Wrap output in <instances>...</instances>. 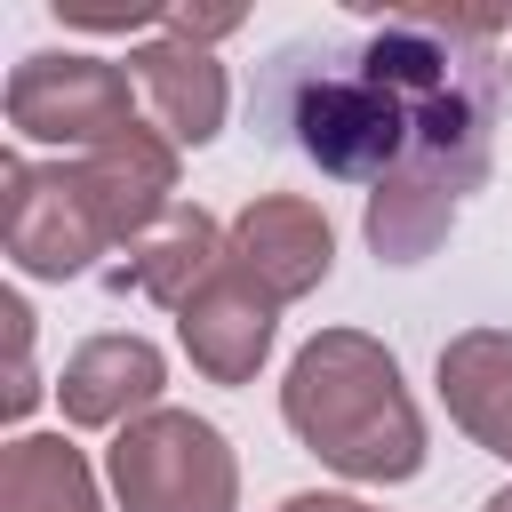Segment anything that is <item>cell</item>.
I'll return each mask as SVG.
<instances>
[{
    "label": "cell",
    "mask_w": 512,
    "mask_h": 512,
    "mask_svg": "<svg viewBox=\"0 0 512 512\" xmlns=\"http://www.w3.org/2000/svg\"><path fill=\"white\" fill-rule=\"evenodd\" d=\"M360 40H296L272 56V128L336 184H368V248L384 264H424L464 192H480L496 152V112L512 72L496 40L512 8H368Z\"/></svg>",
    "instance_id": "6da1fadb"
},
{
    "label": "cell",
    "mask_w": 512,
    "mask_h": 512,
    "mask_svg": "<svg viewBox=\"0 0 512 512\" xmlns=\"http://www.w3.org/2000/svg\"><path fill=\"white\" fill-rule=\"evenodd\" d=\"M288 432L360 488H400L424 472V416L400 384V360L368 328H320L280 376Z\"/></svg>",
    "instance_id": "7a4b0ae2"
},
{
    "label": "cell",
    "mask_w": 512,
    "mask_h": 512,
    "mask_svg": "<svg viewBox=\"0 0 512 512\" xmlns=\"http://www.w3.org/2000/svg\"><path fill=\"white\" fill-rule=\"evenodd\" d=\"M120 512H240V456L192 408H152L104 448Z\"/></svg>",
    "instance_id": "3957f363"
},
{
    "label": "cell",
    "mask_w": 512,
    "mask_h": 512,
    "mask_svg": "<svg viewBox=\"0 0 512 512\" xmlns=\"http://www.w3.org/2000/svg\"><path fill=\"white\" fill-rule=\"evenodd\" d=\"M136 104H144V96H136L128 64H112V56H72V48L24 56V64L8 72V88H0L8 128H16L24 144H56L64 160L128 136V128H136Z\"/></svg>",
    "instance_id": "277c9868"
},
{
    "label": "cell",
    "mask_w": 512,
    "mask_h": 512,
    "mask_svg": "<svg viewBox=\"0 0 512 512\" xmlns=\"http://www.w3.org/2000/svg\"><path fill=\"white\" fill-rule=\"evenodd\" d=\"M0 248L32 280H80L112 240L96 232V216H88V200H80L64 160L32 168L24 152H8L0 160Z\"/></svg>",
    "instance_id": "5b68a950"
},
{
    "label": "cell",
    "mask_w": 512,
    "mask_h": 512,
    "mask_svg": "<svg viewBox=\"0 0 512 512\" xmlns=\"http://www.w3.org/2000/svg\"><path fill=\"white\" fill-rule=\"evenodd\" d=\"M64 168H72V184H80V200L112 248H136L176 208V144L152 120H136L128 136H112L96 152H72Z\"/></svg>",
    "instance_id": "8992f818"
},
{
    "label": "cell",
    "mask_w": 512,
    "mask_h": 512,
    "mask_svg": "<svg viewBox=\"0 0 512 512\" xmlns=\"http://www.w3.org/2000/svg\"><path fill=\"white\" fill-rule=\"evenodd\" d=\"M224 256H232L272 304H296V296H312V288L328 280V264H336V224H328V208L304 200V192H256V200L232 216Z\"/></svg>",
    "instance_id": "52a82bcc"
},
{
    "label": "cell",
    "mask_w": 512,
    "mask_h": 512,
    "mask_svg": "<svg viewBox=\"0 0 512 512\" xmlns=\"http://www.w3.org/2000/svg\"><path fill=\"white\" fill-rule=\"evenodd\" d=\"M160 392H168L160 344H152V336H120V328L72 344V352H64V376H56V408H64V424H80V432H128L136 416L160 408Z\"/></svg>",
    "instance_id": "ba28073f"
},
{
    "label": "cell",
    "mask_w": 512,
    "mask_h": 512,
    "mask_svg": "<svg viewBox=\"0 0 512 512\" xmlns=\"http://www.w3.org/2000/svg\"><path fill=\"white\" fill-rule=\"evenodd\" d=\"M176 336H184V360L208 376V384H248L280 336V304L224 256V272L176 312Z\"/></svg>",
    "instance_id": "9c48e42d"
},
{
    "label": "cell",
    "mask_w": 512,
    "mask_h": 512,
    "mask_svg": "<svg viewBox=\"0 0 512 512\" xmlns=\"http://www.w3.org/2000/svg\"><path fill=\"white\" fill-rule=\"evenodd\" d=\"M128 80H136V96H144V112H152V128L184 152H200V144H216L224 136V112H232V80H224V64L208 56V48H192V40H136L128 56Z\"/></svg>",
    "instance_id": "30bf717a"
},
{
    "label": "cell",
    "mask_w": 512,
    "mask_h": 512,
    "mask_svg": "<svg viewBox=\"0 0 512 512\" xmlns=\"http://www.w3.org/2000/svg\"><path fill=\"white\" fill-rule=\"evenodd\" d=\"M440 408L472 448L512 464V328H464L440 344Z\"/></svg>",
    "instance_id": "8fae6325"
},
{
    "label": "cell",
    "mask_w": 512,
    "mask_h": 512,
    "mask_svg": "<svg viewBox=\"0 0 512 512\" xmlns=\"http://www.w3.org/2000/svg\"><path fill=\"white\" fill-rule=\"evenodd\" d=\"M224 224L200 208V200H176L128 256H120V272H112V288H136V296H152V304H168V312H184L216 272H224Z\"/></svg>",
    "instance_id": "7c38bea8"
},
{
    "label": "cell",
    "mask_w": 512,
    "mask_h": 512,
    "mask_svg": "<svg viewBox=\"0 0 512 512\" xmlns=\"http://www.w3.org/2000/svg\"><path fill=\"white\" fill-rule=\"evenodd\" d=\"M0 512H104V488L64 432H16L0 448Z\"/></svg>",
    "instance_id": "4fadbf2b"
},
{
    "label": "cell",
    "mask_w": 512,
    "mask_h": 512,
    "mask_svg": "<svg viewBox=\"0 0 512 512\" xmlns=\"http://www.w3.org/2000/svg\"><path fill=\"white\" fill-rule=\"evenodd\" d=\"M0 320H8V392H0V408L24 416V408L40 400V376H32V312H24V296H0Z\"/></svg>",
    "instance_id": "5bb4252c"
},
{
    "label": "cell",
    "mask_w": 512,
    "mask_h": 512,
    "mask_svg": "<svg viewBox=\"0 0 512 512\" xmlns=\"http://www.w3.org/2000/svg\"><path fill=\"white\" fill-rule=\"evenodd\" d=\"M160 32L192 40V48H216L224 32H240V8H160Z\"/></svg>",
    "instance_id": "9a60e30c"
},
{
    "label": "cell",
    "mask_w": 512,
    "mask_h": 512,
    "mask_svg": "<svg viewBox=\"0 0 512 512\" xmlns=\"http://www.w3.org/2000/svg\"><path fill=\"white\" fill-rule=\"evenodd\" d=\"M280 512H376V504H360V496H336V488H296Z\"/></svg>",
    "instance_id": "2e32d148"
},
{
    "label": "cell",
    "mask_w": 512,
    "mask_h": 512,
    "mask_svg": "<svg viewBox=\"0 0 512 512\" xmlns=\"http://www.w3.org/2000/svg\"><path fill=\"white\" fill-rule=\"evenodd\" d=\"M480 512H512V480H504V488H496V496H488Z\"/></svg>",
    "instance_id": "e0dca14e"
}]
</instances>
